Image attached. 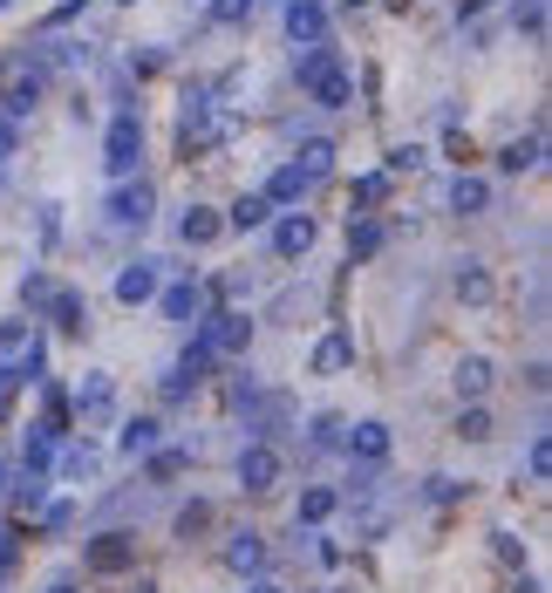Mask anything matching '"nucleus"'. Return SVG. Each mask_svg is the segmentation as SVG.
I'll return each instance as SVG.
<instances>
[{
  "instance_id": "nucleus-23",
  "label": "nucleus",
  "mask_w": 552,
  "mask_h": 593,
  "mask_svg": "<svg viewBox=\"0 0 552 593\" xmlns=\"http://www.w3.org/2000/svg\"><path fill=\"white\" fill-rule=\"evenodd\" d=\"M293 164H300V177L314 185V177H328V171H335V144H328V137H308V144H300V158H293Z\"/></svg>"
},
{
  "instance_id": "nucleus-27",
  "label": "nucleus",
  "mask_w": 552,
  "mask_h": 593,
  "mask_svg": "<svg viewBox=\"0 0 552 593\" xmlns=\"http://www.w3.org/2000/svg\"><path fill=\"white\" fill-rule=\"evenodd\" d=\"M457 436H464V444H485V436H491V409H485V403H471L464 417H457Z\"/></svg>"
},
{
  "instance_id": "nucleus-22",
  "label": "nucleus",
  "mask_w": 552,
  "mask_h": 593,
  "mask_svg": "<svg viewBox=\"0 0 552 593\" xmlns=\"http://www.w3.org/2000/svg\"><path fill=\"white\" fill-rule=\"evenodd\" d=\"M300 192H308V177H300V164H280V171H273L266 177V205H300Z\"/></svg>"
},
{
  "instance_id": "nucleus-25",
  "label": "nucleus",
  "mask_w": 552,
  "mask_h": 593,
  "mask_svg": "<svg viewBox=\"0 0 552 593\" xmlns=\"http://www.w3.org/2000/svg\"><path fill=\"white\" fill-rule=\"evenodd\" d=\"M457 300H464V307H485V300H491V273H485L478 260L457 267Z\"/></svg>"
},
{
  "instance_id": "nucleus-20",
  "label": "nucleus",
  "mask_w": 552,
  "mask_h": 593,
  "mask_svg": "<svg viewBox=\"0 0 552 593\" xmlns=\"http://www.w3.org/2000/svg\"><path fill=\"white\" fill-rule=\"evenodd\" d=\"M48 314H55L62 334H83L89 328V300L83 294H48Z\"/></svg>"
},
{
  "instance_id": "nucleus-37",
  "label": "nucleus",
  "mask_w": 552,
  "mask_h": 593,
  "mask_svg": "<svg viewBox=\"0 0 552 593\" xmlns=\"http://www.w3.org/2000/svg\"><path fill=\"white\" fill-rule=\"evenodd\" d=\"M512 21H518L525 35H539L545 28V0H512Z\"/></svg>"
},
{
  "instance_id": "nucleus-45",
  "label": "nucleus",
  "mask_w": 552,
  "mask_h": 593,
  "mask_svg": "<svg viewBox=\"0 0 552 593\" xmlns=\"http://www.w3.org/2000/svg\"><path fill=\"white\" fill-rule=\"evenodd\" d=\"M512 593H545V586H539V580H518V586H512Z\"/></svg>"
},
{
  "instance_id": "nucleus-3",
  "label": "nucleus",
  "mask_w": 552,
  "mask_h": 593,
  "mask_svg": "<svg viewBox=\"0 0 552 593\" xmlns=\"http://www.w3.org/2000/svg\"><path fill=\"white\" fill-rule=\"evenodd\" d=\"M198 342H205L212 355H246V348H253V321H246L239 307H218V314L205 321V334H198Z\"/></svg>"
},
{
  "instance_id": "nucleus-2",
  "label": "nucleus",
  "mask_w": 552,
  "mask_h": 593,
  "mask_svg": "<svg viewBox=\"0 0 552 593\" xmlns=\"http://www.w3.org/2000/svg\"><path fill=\"white\" fill-rule=\"evenodd\" d=\"M83 566H89V573H130V566H137V539L130 532H96L89 539V546H83Z\"/></svg>"
},
{
  "instance_id": "nucleus-41",
  "label": "nucleus",
  "mask_w": 552,
  "mask_h": 593,
  "mask_svg": "<svg viewBox=\"0 0 552 593\" xmlns=\"http://www.w3.org/2000/svg\"><path fill=\"white\" fill-rule=\"evenodd\" d=\"M430 498L450 505V498H464V484H457V478H430Z\"/></svg>"
},
{
  "instance_id": "nucleus-47",
  "label": "nucleus",
  "mask_w": 552,
  "mask_h": 593,
  "mask_svg": "<svg viewBox=\"0 0 552 593\" xmlns=\"http://www.w3.org/2000/svg\"><path fill=\"white\" fill-rule=\"evenodd\" d=\"M348 8H368V0H348Z\"/></svg>"
},
{
  "instance_id": "nucleus-31",
  "label": "nucleus",
  "mask_w": 552,
  "mask_h": 593,
  "mask_svg": "<svg viewBox=\"0 0 552 593\" xmlns=\"http://www.w3.org/2000/svg\"><path fill=\"white\" fill-rule=\"evenodd\" d=\"M205 526H212V505H205V498H191V505L178 511V539H198Z\"/></svg>"
},
{
  "instance_id": "nucleus-19",
  "label": "nucleus",
  "mask_w": 552,
  "mask_h": 593,
  "mask_svg": "<svg viewBox=\"0 0 552 593\" xmlns=\"http://www.w3.org/2000/svg\"><path fill=\"white\" fill-rule=\"evenodd\" d=\"M341 369H355V342H348V334H328V342L314 348V375H341Z\"/></svg>"
},
{
  "instance_id": "nucleus-38",
  "label": "nucleus",
  "mask_w": 552,
  "mask_h": 593,
  "mask_svg": "<svg viewBox=\"0 0 552 593\" xmlns=\"http://www.w3.org/2000/svg\"><path fill=\"white\" fill-rule=\"evenodd\" d=\"M491 553L505 559V566H525V539L518 532H491Z\"/></svg>"
},
{
  "instance_id": "nucleus-10",
  "label": "nucleus",
  "mask_w": 552,
  "mask_h": 593,
  "mask_svg": "<svg viewBox=\"0 0 552 593\" xmlns=\"http://www.w3.org/2000/svg\"><path fill=\"white\" fill-rule=\"evenodd\" d=\"M110 409H116V390H110V375H89L83 390H75V417H83V423H103Z\"/></svg>"
},
{
  "instance_id": "nucleus-48",
  "label": "nucleus",
  "mask_w": 552,
  "mask_h": 593,
  "mask_svg": "<svg viewBox=\"0 0 552 593\" xmlns=\"http://www.w3.org/2000/svg\"><path fill=\"white\" fill-rule=\"evenodd\" d=\"M116 8H137V0H116Z\"/></svg>"
},
{
  "instance_id": "nucleus-28",
  "label": "nucleus",
  "mask_w": 552,
  "mask_h": 593,
  "mask_svg": "<svg viewBox=\"0 0 552 593\" xmlns=\"http://www.w3.org/2000/svg\"><path fill=\"white\" fill-rule=\"evenodd\" d=\"M253 8H260V0H212V21H218V28H246Z\"/></svg>"
},
{
  "instance_id": "nucleus-21",
  "label": "nucleus",
  "mask_w": 552,
  "mask_h": 593,
  "mask_svg": "<svg viewBox=\"0 0 552 593\" xmlns=\"http://www.w3.org/2000/svg\"><path fill=\"white\" fill-rule=\"evenodd\" d=\"M335 505H341V492L314 484V492H300V511H293V519H300V526H328V519H335Z\"/></svg>"
},
{
  "instance_id": "nucleus-1",
  "label": "nucleus",
  "mask_w": 552,
  "mask_h": 593,
  "mask_svg": "<svg viewBox=\"0 0 552 593\" xmlns=\"http://www.w3.org/2000/svg\"><path fill=\"white\" fill-rule=\"evenodd\" d=\"M137 158H143V116H137V110H123V116H110L103 164H110V177H130V171H137Z\"/></svg>"
},
{
  "instance_id": "nucleus-12",
  "label": "nucleus",
  "mask_w": 552,
  "mask_h": 593,
  "mask_svg": "<svg viewBox=\"0 0 552 593\" xmlns=\"http://www.w3.org/2000/svg\"><path fill=\"white\" fill-rule=\"evenodd\" d=\"M225 566H233V573H260V566H266V539L260 532H233V539H225Z\"/></svg>"
},
{
  "instance_id": "nucleus-34",
  "label": "nucleus",
  "mask_w": 552,
  "mask_h": 593,
  "mask_svg": "<svg viewBox=\"0 0 552 593\" xmlns=\"http://www.w3.org/2000/svg\"><path fill=\"white\" fill-rule=\"evenodd\" d=\"M35 102H41V75H28V83H14V89H8V110H14V116H28Z\"/></svg>"
},
{
  "instance_id": "nucleus-44",
  "label": "nucleus",
  "mask_w": 552,
  "mask_h": 593,
  "mask_svg": "<svg viewBox=\"0 0 552 593\" xmlns=\"http://www.w3.org/2000/svg\"><path fill=\"white\" fill-rule=\"evenodd\" d=\"M8 150H14V131H8V123H0V158H8Z\"/></svg>"
},
{
  "instance_id": "nucleus-43",
  "label": "nucleus",
  "mask_w": 552,
  "mask_h": 593,
  "mask_svg": "<svg viewBox=\"0 0 552 593\" xmlns=\"http://www.w3.org/2000/svg\"><path fill=\"white\" fill-rule=\"evenodd\" d=\"M246 593H287L280 580H253V586H246Z\"/></svg>"
},
{
  "instance_id": "nucleus-29",
  "label": "nucleus",
  "mask_w": 552,
  "mask_h": 593,
  "mask_svg": "<svg viewBox=\"0 0 552 593\" xmlns=\"http://www.w3.org/2000/svg\"><path fill=\"white\" fill-rule=\"evenodd\" d=\"M158 307H164V321H191L198 314V287H171Z\"/></svg>"
},
{
  "instance_id": "nucleus-35",
  "label": "nucleus",
  "mask_w": 552,
  "mask_h": 593,
  "mask_svg": "<svg viewBox=\"0 0 552 593\" xmlns=\"http://www.w3.org/2000/svg\"><path fill=\"white\" fill-rule=\"evenodd\" d=\"M525 471H532L539 484L552 478V436H532V450H525Z\"/></svg>"
},
{
  "instance_id": "nucleus-8",
  "label": "nucleus",
  "mask_w": 552,
  "mask_h": 593,
  "mask_svg": "<svg viewBox=\"0 0 552 593\" xmlns=\"http://www.w3.org/2000/svg\"><path fill=\"white\" fill-rule=\"evenodd\" d=\"M308 96L321 102V110H348V102H355V75H348V69H321L308 83Z\"/></svg>"
},
{
  "instance_id": "nucleus-50",
  "label": "nucleus",
  "mask_w": 552,
  "mask_h": 593,
  "mask_svg": "<svg viewBox=\"0 0 552 593\" xmlns=\"http://www.w3.org/2000/svg\"><path fill=\"white\" fill-rule=\"evenodd\" d=\"M137 593H158V586H137Z\"/></svg>"
},
{
  "instance_id": "nucleus-16",
  "label": "nucleus",
  "mask_w": 552,
  "mask_h": 593,
  "mask_svg": "<svg viewBox=\"0 0 552 593\" xmlns=\"http://www.w3.org/2000/svg\"><path fill=\"white\" fill-rule=\"evenodd\" d=\"M348 450H355L362 464H382L389 457V423H355L348 430Z\"/></svg>"
},
{
  "instance_id": "nucleus-36",
  "label": "nucleus",
  "mask_w": 552,
  "mask_h": 593,
  "mask_svg": "<svg viewBox=\"0 0 552 593\" xmlns=\"http://www.w3.org/2000/svg\"><path fill=\"white\" fill-rule=\"evenodd\" d=\"M89 471H96V450L89 444H68L62 450V478H89Z\"/></svg>"
},
{
  "instance_id": "nucleus-17",
  "label": "nucleus",
  "mask_w": 552,
  "mask_h": 593,
  "mask_svg": "<svg viewBox=\"0 0 552 593\" xmlns=\"http://www.w3.org/2000/svg\"><path fill=\"white\" fill-rule=\"evenodd\" d=\"M266 219H273V205H266L260 192H239V198H233V212H225V225H233V232H260Z\"/></svg>"
},
{
  "instance_id": "nucleus-49",
  "label": "nucleus",
  "mask_w": 552,
  "mask_h": 593,
  "mask_svg": "<svg viewBox=\"0 0 552 593\" xmlns=\"http://www.w3.org/2000/svg\"><path fill=\"white\" fill-rule=\"evenodd\" d=\"M0 484H8V464H0Z\"/></svg>"
},
{
  "instance_id": "nucleus-26",
  "label": "nucleus",
  "mask_w": 552,
  "mask_h": 593,
  "mask_svg": "<svg viewBox=\"0 0 552 593\" xmlns=\"http://www.w3.org/2000/svg\"><path fill=\"white\" fill-rule=\"evenodd\" d=\"M382 192H389V177H382V171H368V177H355V198H348V205H355V212H348V219H368V212H375V205H382Z\"/></svg>"
},
{
  "instance_id": "nucleus-39",
  "label": "nucleus",
  "mask_w": 552,
  "mask_h": 593,
  "mask_svg": "<svg viewBox=\"0 0 552 593\" xmlns=\"http://www.w3.org/2000/svg\"><path fill=\"white\" fill-rule=\"evenodd\" d=\"M21 390H28V382H21V369H0V417L21 403Z\"/></svg>"
},
{
  "instance_id": "nucleus-5",
  "label": "nucleus",
  "mask_w": 552,
  "mask_h": 593,
  "mask_svg": "<svg viewBox=\"0 0 552 593\" xmlns=\"http://www.w3.org/2000/svg\"><path fill=\"white\" fill-rule=\"evenodd\" d=\"M287 35H293L300 48L328 41V8H321V0H287Z\"/></svg>"
},
{
  "instance_id": "nucleus-46",
  "label": "nucleus",
  "mask_w": 552,
  "mask_h": 593,
  "mask_svg": "<svg viewBox=\"0 0 552 593\" xmlns=\"http://www.w3.org/2000/svg\"><path fill=\"white\" fill-rule=\"evenodd\" d=\"M48 593H75V580H55V586H48Z\"/></svg>"
},
{
  "instance_id": "nucleus-30",
  "label": "nucleus",
  "mask_w": 552,
  "mask_h": 593,
  "mask_svg": "<svg viewBox=\"0 0 552 593\" xmlns=\"http://www.w3.org/2000/svg\"><path fill=\"white\" fill-rule=\"evenodd\" d=\"M505 171H532L539 164V137H518V144H505V158H498Z\"/></svg>"
},
{
  "instance_id": "nucleus-51",
  "label": "nucleus",
  "mask_w": 552,
  "mask_h": 593,
  "mask_svg": "<svg viewBox=\"0 0 552 593\" xmlns=\"http://www.w3.org/2000/svg\"><path fill=\"white\" fill-rule=\"evenodd\" d=\"M0 8H8V0H0Z\"/></svg>"
},
{
  "instance_id": "nucleus-11",
  "label": "nucleus",
  "mask_w": 552,
  "mask_h": 593,
  "mask_svg": "<svg viewBox=\"0 0 552 593\" xmlns=\"http://www.w3.org/2000/svg\"><path fill=\"white\" fill-rule=\"evenodd\" d=\"M218 232H225V212H212V205H191V212L178 219V239L185 246H212Z\"/></svg>"
},
{
  "instance_id": "nucleus-7",
  "label": "nucleus",
  "mask_w": 552,
  "mask_h": 593,
  "mask_svg": "<svg viewBox=\"0 0 552 593\" xmlns=\"http://www.w3.org/2000/svg\"><path fill=\"white\" fill-rule=\"evenodd\" d=\"M308 246H314V219H308V212L273 219V252H280V260H300Z\"/></svg>"
},
{
  "instance_id": "nucleus-6",
  "label": "nucleus",
  "mask_w": 552,
  "mask_h": 593,
  "mask_svg": "<svg viewBox=\"0 0 552 593\" xmlns=\"http://www.w3.org/2000/svg\"><path fill=\"white\" fill-rule=\"evenodd\" d=\"M150 205H158V192H150V185H116V192H110V219L143 232V225H150Z\"/></svg>"
},
{
  "instance_id": "nucleus-9",
  "label": "nucleus",
  "mask_w": 552,
  "mask_h": 593,
  "mask_svg": "<svg viewBox=\"0 0 552 593\" xmlns=\"http://www.w3.org/2000/svg\"><path fill=\"white\" fill-rule=\"evenodd\" d=\"M116 300H123V307H143V300H158V267H150V260L123 267V273H116Z\"/></svg>"
},
{
  "instance_id": "nucleus-4",
  "label": "nucleus",
  "mask_w": 552,
  "mask_h": 593,
  "mask_svg": "<svg viewBox=\"0 0 552 593\" xmlns=\"http://www.w3.org/2000/svg\"><path fill=\"white\" fill-rule=\"evenodd\" d=\"M280 484V450L273 444H246L239 450V492H273Z\"/></svg>"
},
{
  "instance_id": "nucleus-15",
  "label": "nucleus",
  "mask_w": 552,
  "mask_h": 593,
  "mask_svg": "<svg viewBox=\"0 0 552 593\" xmlns=\"http://www.w3.org/2000/svg\"><path fill=\"white\" fill-rule=\"evenodd\" d=\"M158 417H130V423H123V436H116V450L123 457H150V450H158Z\"/></svg>"
},
{
  "instance_id": "nucleus-13",
  "label": "nucleus",
  "mask_w": 552,
  "mask_h": 593,
  "mask_svg": "<svg viewBox=\"0 0 552 593\" xmlns=\"http://www.w3.org/2000/svg\"><path fill=\"white\" fill-rule=\"evenodd\" d=\"M205 369H212V348H205V342H191V348L178 355V375H171V396L198 390V382H205Z\"/></svg>"
},
{
  "instance_id": "nucleus-24",
  "label": "nucleus",
  "mask_w": 552,
  "mask_h": 593,
  "mask_svg": "<svg viewBox=\"0 0 552 593\" xmlns=\"http://www.w3.org/2000/svg\"><path fill=\"white\" fill-rule=\"evenodd\" d=\"M382 239H389V232L375 225V219H348V252H355V260H375V252H382Z\"/></svg>"
},
{
  "instance_id": "nucleus-33",
  "label": "nucleus",
  "mask_w": 552,
  "mask_h": 593,
  "mask_svg": "<svg viewBox=\"0 0 552 593\" xmlns=\"http://www.w3.org/2000/svg\"><path fill=\"white\" fill-rule=\"evenodd\" d=\"M185 464H191L185 450H150V478H164V484H171V478H185Z\"/></svg>"
},
{
  "instance_id": "nucleus-32",
  "label": "nucleus",
  "mask_w": 552,
  "mask_h": 593,
  "mask_svg": "<svg viewBox=\"0 0 552 593\" xmlns=\"http://www.w3.org/2000/svg\"><path fill=\"white\" fill-rule=\"evenodd\" d=\"M321 69H335V48H328V41H314L308 55H300V89H308V83H314Z\"/></svg>"
},
{
  "instance_id": "nucleus-42",
  "label": "nucleus",
  "mask_w": 552,
  "mask_h": 593,
  "mask_svg": "<svg viewBox=\"0 0 552 593\" xmlns=\"http://www.w3.org/2000/svg\"><path fill=\"white\" fill-rule=\"evenodd\" d=\"M21 342H28V321H8V328H0V355L21 348Z\"/></svg>"
},
{
  "instance_id": "nucleus-18",
  "label": "nucleus",
  "mask_w": 552,
  "mask_h": 593,
  "mask_svg": "<svg viewBox=\"0 0 552 593\" xmlns=\"http://www.w3.org/2000/svg\"><path fill=\"white\" fill-rule=\"evenodd\" d=\"M485 205H491V185H485V177H471V171H457V185H450V212H485Z\"/></svg>"
},
{
  "instance_id": "nucleus-14",
  "label": "nucleus",
  "mask_w": 552,
  "mask_h": 593,
  "mask_svg": "<svg viewBox=\"0 0 552 593\" xmlns=\"http://www.w3.org/2000/svg\"><path fill=\"white\" fill-rule=\"evenodd\" d=\"M491 382H498L491 355H464V362H457V396H471V403H478V396L491 390Z\"/></svg>"
},
{
  "instance_id": "nucleus-40",
  "label": "nucleus",
  "mask_w": 552,
  "mask_h": 593,
  "mask_svg": "<svg viewBox=\"0 0 552 593\" xmlns=\"http://www.w3.org/2000/svg\"><path fill=\"white\" fill-rule=\"evenodd\" d=\"M389 171H423V150L416 144H396L389 150Z\"/></svg>"
}]
</instances>
